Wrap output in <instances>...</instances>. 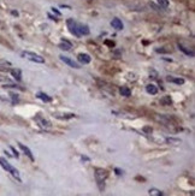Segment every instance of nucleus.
<instances>
[{
  "label": "nucleus",
  "mask_w": 195,
  "mask_h": 196,
  "mask_svg": "<svg viewBox=\"0 0 195 196\" xmlns=\"http://www.w3.org/2000/svg\"><path fill=\"white\" fill-rule=\"evenodd\" d=\"M81 159H82V160H84V161H90V159L88 158V156H84V155H82V156H81Z\"/></svg>",
  "instance_id": "nucleus-25"
},
{
  "label": "nucleus",
  "mask_w": 195,
  "mask_h": 196,
  "mask_svg": "<svg viewBox=\"0 0 195 196\" xmlns=\"http://www.w3.org/2000/svg\"><path fill=\"white\" fill-rule=\"evenodd\" d=\"M111 25H112V28H114L116 30H122L124 28V24H123V22L119 18H113L111 21Z\"/></svg>",
  "instance_id": "nucleus-7"
},
{
  "label": "nucleus",
  "mask_w": 195,
  "mask_h": 196,
  "mask_svg": "<svg viewBox=\"0 0 195 196\" xmlns=\"http://www.w3.org/2000/svg\"><path fill=\"white\" fill-rule=\"evenodd\" d=\"M10 72H11L12 77H14L16 81H21L22 80V71H21V69H11Z\"/></svg>",
  "instance_id": "nucleus-10"
},
{
  "label": "nucleus",
  "mask_w": 195,
  "mask_h": 196,
  "mask_svg": "<svg viewBox=\"0 0 195 196\" xmlns=\"http://www.w3.org/2000/svg\"><path fill=\"white\" fill-rule=\"evenodd\" d=\"M158 3H159V5H160L161 7H164V9L169 7V0H158Z\"/></svg>",
  "instance_id": "nucleus-20"
},
{
  "label": "nucleus",
  "mask_w": 195,
  "mask_h": 196,
  "mask_svg": "<svg viewBox=\"0 0 195 196\" xmlns=\"http://www.w3.org/2000/svg\"><path fill=\"white\" fill-rule=\"evenodd\" d=\"M114 171H116V173H117V175H122V171H121V170H118V168H116Z\"/></svg>",
  "instance_id": "nucleus-29"
},
{
  "label": "nucleus",
  "mask_w": 195,
  "mask_h": 196,
  "mask_svg": "<svg viewBox=\"0 0 195 196\" xmlns=\"http://www.w3.org/2000/svg\"><path fill=\"white\" fill-rule=\"evenodd\" d=\"M60 49H64V51H70L71 49V43L68 41V40H61V42L59 43L58 46Z\"/></svg>",
  "instance_id": "nucleus-13"
},
{
  "label": "nucleus",
  "mask_w": 195,
  "mask_h": 196,
  "mask_svg": "<svg viewBox=\"0 0 195 196\" xmlns=\"http://www.w3.org/2000/svg\"><path fill=\"white\" fill-rule=\"evenodd\" d=\"M160 103L164 105V106H169V105H171V103H172V100H171L170 96H163L160 99Z\"/></svg>",
  "instance_id": "nucleus-16"
},
{
  "label": "nucleus",
  "mask_w": 195,
  "mask_h": 196,
  "mask_svg": "<svg viewBox=\"0 0 195 196\" xmlns=\"http://www.w3.org/2000/svg\"><path fill=\"white\" fill-rule=\"evenodd\" d=\"M178 48H179V51H182L184 54H187L188 57H194V52L193 51H190V49H187L184 46H182V45H178Z\"/></svg>",
  "instance_id": "nucleus-15"
},
{
  "label": "nucleus",
  "mask_w": 195,
  "mask_h": 196,
  "mask_svg": "<svg viewBox=\"0 0 195 196\" xmlns=\"http://www.w3.org/2000/svg\"><path fill=\"white\" fill-rule=\"evenodd\" d=\"M119 93L123 96H130L131 95V90H130L128 87H122V88H119Z\"/></svg>",
  "instance_id": "nucleus-14"
},
{
  "label": "nucleus",
  "mask_w": 195,
  "mask_h": 196,
  "mask_svg": "<svg viewBox=\"0 0 195 196\" xmlns=\"http://www.w3.org/2000/svg\"><path fill=\"white\" fill-rule=\"evenodd\" d=\"M66 25H68V28H69V31L75 35L76 37H81V35L79 34V31H77V28H76V22L72 19V18H69L66 21Z\"/></svg>",
  "instance_id": "nucleus-3"
},
{
  "label": "nucleus",
  "mask_w": 195,
  "mask_h": 196,
  "mask_svg": "<svg viewBox=\"0 0 195 196\" xmlns=\"http://www.w3.org/2000/svg\"><path fill=\"white\" fill-rule=\"evenodd\" d=\"M36 96H37L39 99H41L42 101H45V102H49V101H51V98H49L47 94H45V93H37Z\"/></svg>",
  "instance_id": "nucleus-17"
},
{
  "label": "nucleus",
  "mask_w": 195,
  "mask_h": 196,
  "mask_svg": "<svg viewBox=\"0 0 195 196\" xmlns=\"http://www.w3.org/2000/svg\"><path fill=\"white\" fill-rule=\"evenodd\" d=\"M107 171H105V170H100V168H98L96 170V172H95V177H96V180H98V183H101V182H104L106 179V177H107Z\"/></svg>",
  "instance_id": "nucleus-6"
},
{
  "label": "nucleus",
  "mask_w": 195,
  "mask_h": 196,
  "mask_svg": "<svg viewBox=\"0 0 195 196\" xmlns=\"http://www.w3.org/2000/svg\"><path fill=\"white\" fill-rule=\"evenodd\" d=\"M166 80H167L169 82L176 83V84H178V86L184 84V80H183V78H175V77H172V76H167V77H166Z\"/></svg>",
  "instance_id": "nucleus-12"
},
{
  "label": "nucleus",
  "mask_w": 195,
  "mask_h": 196,
  "mask_svg": "<svg viewBox=\"0 0 195 196\" xmlns=\"http://www.w3.org/2000/svg\"><path fill=\"white\" fill-rule=\"evenodd\" d=\"M166 141L167 142H171V143H175V145H176V143H179L181 142V140H178V138H166Z\"/></svg>",
  "instance_id": "nucleus-21"
},
{
  "label": "nucleus",
  "mask_w": 195,
  "mask_h": 196,
  "mask_svg": "<svg viewBox=\"0 0 195 196\" xmlns=\"http://www.w3.org/2000/svg\"><path fill=\"white\" fill-rule=\"evenodd\" d=\"M148 194H149V195H157V196H161V195H163V192H161L160 190L154 189V188H153V189H149V190H148Z\"/></svg>",
  "instance_id": "nucleus-18"
},
{
  "label": "nucleus",
  "mask_w": 195,
  "mask_h": 196,
  "mask_svg": "<svg viewBox=\"0 0 195 196\" xmlns=\"http://www.w3.org/2000/svg\"><path fill=\"white\" fill-rule=\"evenodd\" d=\"M48 17H49L51 19H56V21H57V17H56V16H52L51 14H48Z\"/></svg>",
  "instance_id": "nucleus-28"
},
{
  "label": "nucleus",
  "mask_w": 195,
  "mask_h": 196,
  "mask_svg": "<svg viewBox=\"0 0 195 196\" xmlns=\"http://www.w3.org/2000/svg\"><path fill=\"white\" fill-rule=\"evenodd\" d=\"M18 146H19V148H21V149H22V150L24 152V154L27 155V156H28V158H29V159H30L31 161H34V155H33L31 150H30V149H29V148H28L27 146H24L23 143H18Z\"/></svg>",
  "instance_id": "nucleus-9"
},
{
  "label": "nucleus",
  "mask_w": 195,
  "mask_h": 196,
  "mask_svg": "<svg viewBox=\"0 0 195 196\" xmlns=\"http://www.w3.org/2000/svg\"><path fill=\"white\" fill-rule=\"evenodd\" d=\"M77 60H79L81 64H88V63H90L92 58H90V56L87 54V53H80L79 56H77Z\"/></svg>",
  "instance_id": "nucleus-8"
},
{
  "label": "nucleus",
  "mask_w": 195,
  "mask_h": 196,
  "mask_svg": "<svg viewBox=\"0 0 195 196\" xmlns=\"http://www.w3.org/2000/svg\"><path fill=\"white\" fill-rule=\"evenodd\" d=\"M11 14H12V15H15V16H18V12H17V11H12Z\"/></svg>",
  "instance_id": "nucleus-30"
},
{
  "label": "nucleus",
  "mask_w": 195,
  "mask_h": 196,
  "mask_svg": "<svg viewBox=\"0 0 195 196\" xmlns=\"http://www.w3.org/2000/svg\"><path fill=\"white\" fill-rule=\"evenodd\" d=\"M10 148H11L12 153H14V156H16V158H19V154H18V152H17V150H16V149H15L14 147H12V146H11Z\"/></svg>",
  "instance_id": "nucleus-23"
},
{
  "label": "nucleus",
  "mask_w": 195,
  "mask_h": 196,
  "mask_svg": "<svg viewBox=\"0 0 195 196\" xmlns=\"http://www.w3.org/2000/svg\"><path fill=\"white\" fill-rule=\"evenodd\" d=\"M21 56L23 58H27L28 60L30 61H35V63H45V58L41 57V56H39L36 53H34V52H29V51H23Z\"/></svg>",
  "instance_id": "nucleus-2"
},
{
  "label": "nucleus",
  "mask_w": 195,
  "mask_h": 196,
  "mask_svg": "<svg viewBox=\"0 0 195 196\" xmlns=\"http://www.w3.org/2000/svg\"><path fill=\"white\" fill-rule=\"evenodd\" d=\"M155 52H157V53H170L171 49L170 48H157Z\"/></svg>",
  "instance_id": "nucleus-19"
},
{
  "label": "nucleus",
  "mask_w": 195,
  "mask_h": 196,
  "mask_svg": "<svg viewBox=\"0 0 195 196\" xmlns=\"http://www.w3.org/2000/svg\"><path fill=\"white\" fill-rule=\"evenodd\" d=\"M146 91L151 95H157L158 94V88L154 84H147L146 86Z\"/></svg>",
  "instance_id": "nucleus-11"
},
{
  "label": "nucleus",
  "mask_w": 195,
  "mask_h": 196,
  "mask_svg": "<svg viewBox=\"0 0 195 196\" xmlns=\"http://www.w3.org/2000/svg\"><path fill=\"white\" fill-rule=\"evenodd\" d=\"M59 59L63 61V63H65L66 65H69L70 68H74V69H81V65L79 64V63H76V61H74L72 59H70V58H68V57H64V56H59Z\"/></svg>",
  "instance_id": "nucleus-4"
},
{
  "label": "nucleus",
  "mask_w": 195,
  "mask_h": 196,
  "mask_svg": "<svg viewBox=\"0 0 195 196\" xmlns=\"http://www.w3.org/2000/svg\"><path fill=\"white\" fill-rule=\"evenodd\" d=\"M52 11H53V12H54V14H56L57 16H60V12H59V11H58L56 7H52Z\"/></svg>",
  "instance_id": "nucleus-24"
},
{
  "label": "nucleus",
  "mask_w": 195,
  "mask_h": 196,
  "mask_svg": "<svg viewBox=\"0 0 195 196\" xmlns=\"http://www.w3.org/2000/svg\"><path fill=\"white\" fill-rule=\"evenodd\" d=\"M3 88H18V89H22L17 84H5V86H3Z\"/></svg>",
  "instance_id": "nucleus-22"
},
{
  "label": "nucleus",
  "mask_w": 195,
  "mask_h": 196,
  "mask_svg": "<svg viewBox=\"0 0 195 196\" xmlns=\"http://www.w3.org/2000/svg\"><path fill=\"white\" fill-rule=\"evenodd\" d=\"M10 95H11V98H12V99L18 100V96H17V94H10Z\"/></svg>",
  "instance_id": "nucleus-27"
},
{
  "label": "nucleus",
  "mask_w": 195,
  "mask_h": 196,
  "mask_svg": "<svg viewBox=\"0 0 195 196\" xmlns=\"http://www.w3.org/2000/svg\"><path fill=\"white\" fill-rule=\"evenodd\" d=\"M4 81H7V78L5 76H0V82H4Z\"/></svg>",
  "instance_id": "nucleus-26"
},
{
  "label": "nucleus",
  "mask_w": 195,
  "mask_h": 196,
  "mask_svg": "<svg viewBox=\"0 0 195 196\" xmlns=\"http://www.w3.org/2000/svg\"><path fill=\"white\" fill-rule=\"evenodd\" d=\"M0 166H1L4 170H6L7 172H10L12 176H14L18 182H21V178H19V172H18V170L17 168H15L12 165H10L3 156H0Z\"/></svg>",
  "instance_id": "nucleus-1"
},
{
  "label": "nucleus",
  "mask_w": 195,
  "mask_h": 196,
  "mask_svg": "<svg viewBox=\"0 0 195 196\" xmlns=\"http://www.w3.org/2000/svg\"><path fill=\"white\" fill-rule=\"evenodd\" d=\"M0 100H5V99H4V98H1V96H0Z\"/></svg>",
  "instance_id": "nucleus-32"
},
{
  "label": "nucleus",
  "mask_w": 195,
  "mask_h": 196,
  "mask_svg": "<svg viewBox=\"0 0 195 196\" xmlns=\"http://www.w3.org/2000/svg\"><path fill=\"white\" fill-rule=\"evenodd\" d=\"M76 28H77V31H79L80 35H88L89 34V28H88L87 24L76 23Z\"/></svg>",
  "instance_id": "nucleus-5"
},
{
  "label": "nucleus",
  "mask_w": 195,
  "mask_h": 196,
  "mask_svg": "<svg viewBox=\"0 0 195 196\" xmlns=\"http://www.w3.org/2000/svg\"><path fill=\"white\" fill-rule=\"evenodd\" d=\"M105 43H106V45H110V46H113V42H110V41H106Z\"/></svg>",
  "instance_id": "nucleus-31"
}]
</instances>
